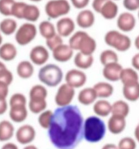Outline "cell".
Listing matches in <instances>:
<instances>
[{
	"mask_svg": "<svg viewBox=\"0 0 139 149\" xmlns=\"http://www.w3.org/2000/svg\"><path fill=\"white\" fill-rule=\"evenodd\" d=\"M130 112L129 104L123 100H117L112 104L111 115H115L125 118L128 116Z\"/></svg>",
	"mask_w": 139,
	"mask_h": 149,
	"instance_id": "29",
	"label": "cell"
},
{
	"mask_svg": "<svg viewBox=\"0 0 139 149\" xmlns=\"http://www.w3.org/2000/svg\"><path fill=\"white\" fill-rule=\"evenodd\" d=\"M100 60L101 64L105 66L108 63L118 62L119 57L116 52L113 50H106L101 52Z\"/></svg>",
	"mask_w": 139,
	"mask_h": 149,
	"instance_id": "35",
	"label": "cell"
},
{
	"mask_svg": "<svg viewBox=\"0 0 139 149\" xmlns=\"http://www.w3.org/2000/svg\"><path fill=\"white\" fill-rule=\"evenodd\" d=\"M8 108V103L6 98L0 97V116L6 112Z\"/></svg>",
	"mask_w": 139,
	"mask_h": 149,
	"instance_id": "47",
	"label": "cell"
},
{
	"mask_svg": "<svg viewBox=\"0 0 139 149\" xmlns=\"http://www.w3.org/2000/svg\"><path fill=\"white\" fill-rule=\"evenodd\" d=\"M27 3L24 2H15L12 9V16L18 19H23V12Z\"/></svg>",
	"mask_w": 139,
	"mask_h": 149,
	"instance_id": "42",
	"label": "cell"
},
{
	"mask_svg": "<svg viewBox=\"0 0 139 149\" xmlns=\"http://www.w3.org/2000/svg\"><path fill=\"white\" fill-rule=\"evenodd\" d=\"M107 0H93L92 7L96 13H100L101 7Z\"/></svg>",
	"mask_w": 139,
	"mask_h": 149,
	"instance_id": "46",
	"label": "cell"
},
{
	"mask_svg": "<svg viewBox=\"0 0 139 149\" xmlns=\"http://www.w3.org/2000/svg\"><path fill=\"white\" fill-rule=\"evenodd\" d=\"M134 136L136 140L139 143V126L138 125L134 131Z\"/></svg>",
	"mask_w": 139,
	"mask_h": 149,
	"instance_id": "51",
	"label": "cell"
},
{
	"mask_svg": "<svg viewBox=\"0 0 139 149\" xmlns=\"http://www.w3.org/2000/svg\"><path fill=\"white\" fill-rule=\"evenodd\" d=\"M139 74L137 71L132 68H123L120 74V80L123 85L139 81Z\"/></svg>",
	"mask_w": 139,
	"mask_h": 149,
	"instance_id": "33",
	"label": "cell"
},
{
	"mask_svg": "<svg viewBox=\"0 0 139 149\" xmlns=\"http://www.w3.org/2000/svg\"><path fill=\"white\" fill-rule=\"evenodd\" d=\"M17 55L16 46L11 43L6 42L0 46V58L5 61H11Z\"/></svg>",
	"mask_w": 139,
	"mask_h": 149,
	"instance_id": "23",
	"label": "cell"
},
{
	"mask_svg": "<svg viewBox=\"0 0 139 149\" xmlns=\"http://www.w3.org/2000/svg\"><path fill=\"white\" fill-rule=\"evenodd\" d=\"M119 149H136V141L130 137H125L122 138L117 145Z\"/></svg>",
	"mask_w": 139,
	"mask_h": 149,
	"instance_id": "40",
	"label": "cell"
},
{
	"mask_svg": "<svg viewBox=\"0 0 139 149\" xmlns=\"http://www.w3.org/2000/svg\"><path fill=\"white\" fill-rule=\"evenodd\" d=\"M104 40L108 46L120 52H125L131 46L130 38L117 30L108 31L105 36Z\"/></svg>",
	"mask_w": 139,
	"mask_h": 149,
	"instance_id": "5",
	"label": "cell"
},
{
	"mask_svg": "<svg viewBox=\"0 0 139 149\" xmlns=\"http://www.w3.org/2000/svg\"><path fill=\"white\" fill-rule=\"evenodd\" d=\"M13 73L7 68L3 62L0 61V81L6 82L9 86L13 83Z\"/></svg>",
	"mask_w": 139,
	"mask_h": 149,
	"instance_id": "37",
	"label": "cell"
},
{
	"mask_svg": "<svg viewBox=\"0 0 139 149\" xmlns=\"http://www.w3.org/2000/svg\"><path fill=\"white\" fill-rule=\"evenodd\" d=\"M95 17L94 13L90 10H83L78 13L76 17V23L82 29H88L95 23Z\"/></svg>",
	"mask_w": 139,
	"mask_h": 149,
	"instance_id": "18",
	"label": "cell"
},
{
	"mask_svg": "<svg viewBox=\"0 0 139 149\" xmlns=\"http://www.w3.org/2000/svg\"><path fill=\"white\" fill-rule=\"evenodd\" d=\"M47 103L46 100H29L28 102V109L34 114H40L41 112L46 110Z\"/></svg>",
	"mask_w": 139,
	"mask_h": 149,
	"instance_id": "34",
	"label": "cell"
},
{
	"mask_svg": "<svg viewBox=\"0 0 139 149\" xmlns=\"http://www.w3.org/2000/svg\"><path fill=\"white\" fill-rule=\"evenodd\" d=\"M74 51L69 45L61 44L52 51V56L58 62H67L73 57Z\"/></svg>",
	"mask_w": 139,
	"mask_h": 149,
	"instance_id": "15",
	"label": "cell"
},
{
	"mask_svg": "<svg viewBox=\"0 0 139 149\" xmlns=\"http://www.w3.org/2000/svg\"><path fill=\"white\" fill-rule=\"evenodd\" d=\"M97 98L106 99L112 96L114 93V87L106 82H99L93 86Z\"/></svg>",
	"mask_w": 139,
	"mask_h": 149,
	"instance_id": "26",
	"label": "cell"
},
{
	"mask_svg": "<svg viewBox=\"0 0 139 149\" xmlns=\"http://www.w3.org/2000/svg\"><path fill=\"white\" fill-rule=\"evenodd\" d=\"M122 69V66L118 62L108 63L104 66L102 74L108 81L111 82L119 81Z\"/></svg>",
	"mask_w": 139,
	"mask_h": 149,
	"instance_id": "13",
	"label": "cell"
},
{
	"mask_svg": "<svg viewBox=\"0 0 139 149\" xmlns=\"http://www.w3.org/2000/svg\"><path fill=\"white\" fill-rule=\"evenodd\" d=\"M72 5L77 9H83L88 6L90 0H70Z\"/></svg>",
	"mask_w": 139,
	"mask_h": 149,
	"instance_id": "44",
	"label": "cell"
},
{
	"mask_svg": "<svg viewBox=\"0 0 139 149\" xmlns=\"http://www.w3.org/2000/svg\"><path fill=\"white\" fill-rule=\"evenodd\" d=\"M75 95V88L66 83L63 84L57 89L55 96V102L58 107L70 105Z\"/></svg>",
	"mask_w": 139,
	"mask_h": 149,
	"instance_id": "8",
	"label": "cell"
},
{
	"mask_svg": "<svg viewBox=\"0 0 139 149\" xmlns=\"http://www.w3.org/2000/svg\"><path fill=\"white\" fill-rule=\"evenodd\" d=\"M83 118L76 105L58 107L54 111L48 136L57 149H75L83 138Z\"/></svg>",
	"mask_w": 139,
	"mask_h": 149,
	"instance_id": "1",
	"label": "cell"
},
{
	"mask_svg": "<svg viewBox=\"0 0 139 149\" xmlns=\"http://www.w3.org/2000/svg\"><path fill=\"white\" fill-rule=\"evenodd\" d=\"M123 6L129 11L138 10L139 0H123Z\"/></svg>",
	"mask_w": 139,
	"mask_h": 149,
	"instance_id": "43",
	"label": "cell"
},
{
	"mask_svg": "<svg viewBox=\"0 0 139 149\" xmlns=\"http://www.w3.org/2000/svg\"><path fill=\"white\" fill-rule=\"evenodd\" d=\"M112 105L106 100H100L94 102L93 111L99 117H107L111 113Z\"/></svg>",
	"mask_w": 139,
	"mask_h": 149,
	"instance_id": "24",
	"label": "cell"
},
{
	"mask_svg": "<svg viewBox=\"0 0 139 149\" xmlns=\"http://www.w3.org/2000/svg\"><path fill=\"white\" fill-rule=\"evenodd\" d=\"M138 17H139V9L138 10Z\"/></svg>",
	"mask_w": 139,
	"mask_h": 149,
	"instance_id": "56",
	"label": "cell"
},
{
	"mask_svg": "<svg viewBox=\"0 0 139 149\" xmlns=\"http://www.w3.org/2000/svg\"><path fill=\"white\" fill-rule=\"evenodd\" d=\"M48 96V91L44 85L37 84L30 88L29 91V100H44Z\"/></svg>",
	"mask_w": 139,
	"mask_h": 149,
	"instance_id": "28",
	"label": "cell"
},
{
	"mask_svg": "<svg viewBox=\"0 0 139 149\" xmlns=\"http://www.w3.org/2000/svg\"><path fill=\"white\" fill-rule=\"evenodd\" d=\"M40 35L46 40L52 37L56 33V27L49 21H43L38 26Z\"/></svg>",
	"mask_w": 139,
	"mask_h": 149,
	"instance_id": "31",
	"label": "cell"
},
{
	"mask_svg": "<svg viewBox=\"0 0 139 149\" xmlns=\"http://www.w3.org/2000/svg\"><path fill=\"white\" fill-rule=\"evenodd\" d=\"M30 1L32 2H40V1H41L42 0H30Z\"/></svg>",
	"mask_w": 139,
	"mask_h": 149,
	"instance_id": "55",
	"label": "cell"
},
{
	"mask_svg": "<svg viewBox=\"0 0 139 149\" xmlns=\"http://www.w3.org/2000/svg\"><path fill=\"white\" fill-rule=\"evenodd\" d=\"M69 45L73 50L79 51L86 55H92L97 47L95 39L83 31L74 33L70 38Z\"/></svg>",
	"mask_w": 139,
	"mask_h": 149,
	"instance_id": "3",
	"label": "cell"
},
{
	"mask_svg": "<svg viewBox=\"0 0 139 149\" xmlns=\"http://www.w3.org/2000/svg\"><path fill=\"white\" fill-rule=\"evenodd\" d=\"M44 10L49 18L56 19L67 15L71 6L67 0H50L46 3Z\"/></svg>",
	"mask_w": 139,
	"mask_h": 149,
	"instance_id": "6",
	"label": "cell"
},
{
	"mask_svg": "<svg viewBox=\"0 0 139 149\" xmlns=\"http://www.w3.org/2000/svg\"><path fill=\"white\" fill-rule=\"evenodd\" d=\"M122 93L125 99L135 102L139 99V82H133L123 85Z\"/></svg>",
	"mask_w": 139,
	"mask_h": 149,
	"instance_id": "19",
	"label": "cell"
},
{
	"mask_svg": "<svg viewBox=\"0 0 139 149\" xmlns=\"http://www.w3.org/2000/svg\"><path fill=\"white\" fill-rule=\"evenodd\" d=\"M134 44H135V46L136 48V49L139 50V35L137 37H136V38L135 40Z\"/></svg>",
	"mask_w": 139,
	"mask_h": 149,
	"instance_id": "53",
	"label": "cell"
},
{
	"mask_svg": "<svg viewBox=\"0 0 139 149\" xmlns=\"http://www.w3.org/2000/svg\"><path fill=\"white\" fill-rule=\"evenodd\" d=\"M75 29V23L72 19L65 17L60 19L56 23V30L57 33L61 37L70 36Z\"/></svg>",
	"mask_w": 139,
	"mask_h": 149,
	"instance_id": "14",
	"label": "cell"
},
{
	"mask_svg": "<svg viewBox=\"0 0 139 149\" xmlns=\"http://www.w3.org/2000/svg\"><path fill=\"white\" fill-rule=\"evenodd\" d=\"M113 1H119V0H113Z\"/></svg>",
	"mask_w": 139,
	"mask_h": 149,
	"instance_id": "57",
	"label": "cell"
},
{
	"mask_svg": "<svg viewBox=\"0 0 139 149\" xmlns=\"http://www.w3.org/2000/svg\"><path fill=\"white\" fill-rule=\"evenodd\" d=\"M15 0H0V13L5 16H12L13 5Z\"/></svg>",
	"mask_w": 139,
	"mask_h": 149,
	"instance_id": "38",
	"label": "cell"
},
{
	"mask_svg": "<svg viewBox=\"0 0 139 149\" xmlns=\"http://www.w3.org/2000/svg\"><path fill=\"white\" fill-rule=\"evenodd\" d=\"M131 64L135 70L139 71V53L133 56L131 60Z\"/></svg>",
	"mask_w": 139,
	"mask_h": 149,
	"instance_id": "48",
	"label": "cell"
},
{
	"mask_svg": "<svg viewBox=\"0 0 139 149\" xmlns=\"http://www.w3.org/2000/svg\"><path fill=\"white\" fill-rule=\"evenodd\" d=\"M23 149H38L37 146L35 145H32V144H29L25 145V146L23 148Z\"/></svg>",
	"mask_w": 139,
	"mask_h": 149,
	"instance_id": "52",
	"label": "cell"
},
{
	"mask_svg": "<svg viewBox=\"0 0 139 149\" xmlns=\"http://www.w3.org/2000/svg\"><path fill=\"white\" fill-rule=\"evenodd\" d=\"M2 41H3V38H2V36L1 34L0 33V46L2 45Z\"/></svg>",
	"mask_w": 139,
	"mask_h": 149,
	"instance_id": "54",
	"label": "cell"
},
{
	"mask_svg": "<svg viewBox=\"0 0 139 149\" xmlns=\"http://www.w3.org/2000/svg\"><path fill=\"white\" fill-rule=\"evenodd\" d=\"M9 93V85L6 82L0 81V97L7 99Z\"/></svg>",
	"mask_w": 139,
	"mask_h": 149,
	"instance_id": "45",
	"label": "cell"
},
{
	"mask_svg": "<svg viewBox=\"0 0 139 149\" xmlns=\"http://www.w3.org/2000/svg\"><path fill=\"white\" fill-rule=\"evenodd\" d=\"M27 101L25 96L23 93H16L11 96L8 106L9 107L16 105H27Z\"/></svg>",
	"mask_w": 139,
	"mask_h": 149,
	"instance_id": "39",
	"label": "cell"
},
{
	"mask_svg": "<svg viewBox=\"0 0 139 149\" xmlns=\"http://www.w3.org/2000/svg\"><path fill=\"white\" fill-rule=\"evenodd\" d=\"M63 77L61 68L54 63L45 65L38 71V80L49 87H56L61 82Z\"/></svg>",
	"mask_w": 139,
	"mask_h": 149,
	"instance_id": "4",
	"label": "cell"
},
{
	"mask_svg": "<svg viewBox=\"0 0 139 149\" xmlns=\"http://www.w3.org/2000/svg\"><path fill=\"white\" fill-rule=\"evenodd\" d=\"M119 7L113 0H107L101 7L100 14L106 19H113L117 15Z\"/></svg>",
	"mask_w": 139,
	"mask_h": 149,
	"instance_id": "20",
	"label": "cell"
},
{
	"mask_svg": "<svg viewBox=\"0 0 139 149\" xmlns=\"http://www.w3.org/2000/svg\"><path fill=\"white\" fill-rule=\"evenodd\" d=\"M17 74L22 79H28L34 73V67L28 61H22L19 63L16 68Z\"/></svg>",
	"mask_w": 139,
	"mask_h": 149,
	"instance_id": "27",
	"label": "cell"
},
{
	"mask_svg": "<svg viewBox=\"0 0 139 149\" xmlns=\"http://www.w3.org/2000/svg\"><path fill=\"white\" fill-rule=\"evenodd\" d=\"M65 81L66 84L75 89L79 88L85 85L87 76L80 70L71 69L65 74Z\"/></svg>",
	"mask_w": 139,
	"mask_h": 149,
	"instance_id": "10",
	"label": "cell"
},
{
	"mask_svg": "<svg viewBox=\"0 0 139 149\" xmlns=\"http://www.w3.org/2000/svg\"><path fill=\"white\" fill-rule=\"evenodd\" d=\"M15 134V129L13 123L8 120L0 121V142L10 140Z\"/></svg>",
	"mask_w": 139,
	"mask_h": 149,
	"instance_id": "22",
	"label": "cell"
},
{
	"mask_svg": "<svg viewBox=\"0 0 139 149\" xmlns=\"http://www.w3.org/2000/svg\"><path fill=\"white\" fill-rule=\"evenodd\" d=\"M53 113L54 112L51 110H45L38 114V124L44 129H49L53 116Z\"/></svg>",
	"mask_w": 139,
	"mask_h": 149,
	"instance_id": "36",
	"label": "cell"
},
{
	"mask_svg": "<svg viewBox=\"0 0 139 149\" xmlns=\"http://www.w3.org/2000/svg\"><path fill=\"white\" fill-rule=\"evenodd\" d=\"M63 38L57 33L52 37L46 39V45L51 51H53L58 46L63 44Z\"/></svg>",
	"mask_w": 139,
	"mask_h": 149,
	"instance_id": "41",
	"label": "cell"
},
{
	"mask_svg": "<svg viewBox=\"0 0 139 149\" xmlns=\"http://www.w3.org/2000/svg\"><path fill=\"white\" fill-rule=\"evenodd\" d=\"M97 98L93 87H86L81 90L78 95L79 102L83 105L88 106L94 104Z\"/></svg>",
	"mask_w": 139,
	"mask_h": 149,
	"instance_id": "21",
	"label": "cell"
},
{
	"mask_svg": "<svg viewBox=\"0 0 139 149\" xmlns=\"http://www.w3.org/2000/svg\"><path fill=\"white\" fill-rule=\"evenodd\" d=\"M37 28L31 23H25L16 31L15 40L21 46H25L32 41L37 35Z\"/></svg>",
	"mask_w": 139,
	"mask_h": 149,
	"instance_id": "7",
	"label": "cell"
},
{
	"mask_svg": "<svg viewBox=\"0 0 139 149\" xmlns=\"http://www.w3.org/2000/svg\"><path fill=\"white\" fill-rule=\"evenodd\" d=\"M101 149H119L117 146L114 143H106L101 148Z\"/></svg>",
	"mask_w": 139,
	"mask_h": 149,
	"instance_id": "50",
	"label": "cell"
},
{
	"mask_svg": "<svg viewBox=\"0 0 139 149\" xmlns=\"http://www.w3.org/2000/svg\"><path fill=\"white\" fill-rule=\"evenodd\" d=\"M40 16V11L38 7L34 5L27 4L24 10L23 19L30 21L36 22Z\"/></svg>",
	"mask_w": 139,
	"mask_h": 149,
	"instance_id": "30",
	"label": "cell"
},
{
	"mask_svg": "<svg viewBox=\"0 0 139 149\" xmlns=\"http://www.w3.org/2000/svg\"><path fill=\"white\" fill-rule=\"evenodd\" d=\"M94 58L92 55H86L81 52L77 53L74 57V64L77 68L87 70L94 63Z\"/></svg>",
	"mask_w": 139,
	"mask_h": 149,
	"instance_id": "25",
	"label": "cell"
},
{
	"mask_svg": "<svg viewBox=\"0 0 139 149\" xmlns=\"http://www.w3.org/2000/svg\"><path fill=\"white\" fill-rule=\"evenodd\" d=\"M1 149H19L18 146L15 144V143L7 142L5 143L2 147Z\"/></svg>",
	"mask_w": 139,
	"mask_h": 149,
	"instance_id": "49",
	"label": "cell"
},
{
	"mask_svg": "<svg viewBox=\"0 0 139 149\" xmlns=\"http://www.w3.org/2000/svg\"><path fill=\"white\" fill-rule=\"evenodd\" d=\"M126 121L125 118L112 115L108 120V128L109 131L114 135H119L125 129Z\"/></svg>",
	"mask_w": 139,
	"mask_h": 149,
	"instance_id": "16",
	"label": "cell"
},
{
	"mask_svg": "<svg viewBox=\"0 0 139 149\" xmlns=\"http://www.w3.org/2000/svg\"><path fill=\"white\" fill-rule=\"evenodd\" d=\"M17 22L12 19H4L0 22V31L5 35H13L17 30Z\"/></svg>",
	"mask_w": 139,
	"mask_h": 149,
	"instance_id": "32",
	"label": "cell"
},
{
	"mask_svg": "<svg viewBox=\"0 0 139 149\" xmlns=\"http://www.w3.org/2000/svg\"><path fill=\"white\" fill-rule=\"evenodd\" d=\"M106 131V125L99 116H89L83 123V138L89 143L100 142L105 136Z\"/></svg>",
	"mask_w": 139,
	"mask_h": 149,
	"instance_id": "2",
	"label": "cell"
},
{
	"mask_svg": "<svg viewBox=\"0 0 139 149\" xmlns=\"http://www.w3.org/2000/svg\"><path fill=\"white\" fill-rule=\"evenodd\" d=\"M138 126H139V125H138Z\"/></svg>",
	"mask_w": 139,
	"mask_h": 149,
	"instance_id": "58",
	"label": "cell"
},
{
	"mask_svg": "<svg viewBox=\"0 0 139 149\" xmlns=\"http://www.w3.org/2000/svg\"><path fill=\"white\" fill-rule=\"evenodd\" d=\"M136 21L131 13H121L117 19V26L121 31L128 32L133 31L136 26Z\"/></svg>",
	"mask_w": 139,
	"mask_h": 149,
	"instance_id": "12",
	"label": "cell"
},
{
	"mask_svg": "<svg viewBox=\"0 0 139 149\" xmlns=\"http://www.w3.org/2000/svg\"><path fill=\"white\" fill-rule=\"evenodd\" d=\"M9 117L15 123H21L28 117L27 105H16L10 107Z\"/></svg>",
	"mask_w": 139,
	"mask_h": 149,
	"instance_id": "17",
	"label": "cell"
},
{
	"mask_svg": "<svg viewBox=\"0 0 139 149\" xmlns=\"http://www.w3.org/2000/svg\"><path fill=\"white\" fill-rule=\"evenodd\" d=\"M15 135L18 143L23 145H27L31 144L35 140L36 131L31 125L25 124L19 126Z\"/></svg>",
	"mask_w": 139,
	"mask_h": 149,
	"instance_id": "9",
	"label": "cell"
},
{
	"mask_svg": "<svg viewBox=\"0 0 139 149\" xmlns=\"http://www.w3.org/2000/svg\"><path fill=\"white\" fill-rule=\"evenodd\" d=\"M50 54L47 49L42 45L33 47L30 52V58L32 63L37 66H42L48 61Z\"/></svg>",
	"mask_w": 139,
	"mask_h": 149,
	"instance_id": "11",
	"label": "cell"
}]
</instances>
